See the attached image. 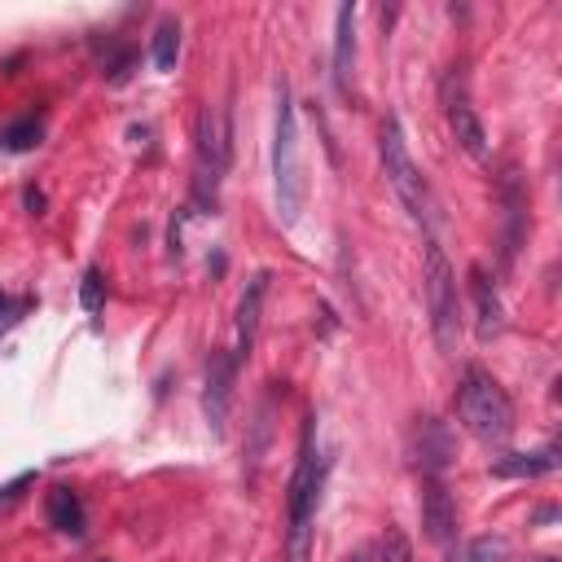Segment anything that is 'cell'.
Wrapping results in <instances>:
<instances>
[{"label":"cell","instance_id":"cell-17","mask_svg":"<svg viewBox=\"0 0 562 562\" xmlns=\"http://www.w3.org/2000/svg\"><path fill=\"white\" fill-rule=\"evenodd\" d=\"M509 558V540L505 536H479L470 544H461L452 553V562H505Z\"/></svg>","mask_w":562,"mask_h":562},{"label":"cell","instance_id":"cell-20","mask_svg":"<svg viewBox=\"0 0 562 562\" xmlns=\"http://www.w3.org/2000/svg\"><path fill=\"white\" fill-rule=\"evenodd\" d=\"M382 562H413V544H408V536L400 527H386V536H382Z\"/></svg>","mask_w":562,"mask_h":562},{"label":"cell","instance_id":"cell-11","mask_svg":"<svg viewBox=\"0 0 562 562\" xmlns=\"http://www.w3.org/2000/svg\"><path fill=\"white\" fill-rule=\"evenodd\" d=\"M470 294H474V307H479V338L487 342L505 329V307H501V294H496V285L483 268H470Z\"/></svg>","mask_w":562,"mask_h":562},{"label":"cell","instance_id":"cell-9","mask_svg":"<svg viewBox=\"0 0 562 562\" xmlns=\"http://www.w3.org/2000/svg\"><path fill=\"white\" fill-rule=\"evenodd\" d=\"M263 294H268V272H255L241 290V303H237V347H233V360H246L250 347H255V334H259V316H263Z\"/></svg>","mask_w":562,"mask_h":562},{"label":"cell","instance_id":"cell-24","mask_svg":"<svg viewBox=\"0 0 562 562\" xmlns=\"http://www.w3.org/2000/svg\"><path fill=\"white\" fill-rule=\"evenodd\" d=\"M342 562H373V558H369V549H356V553H347Z\"/></svg>","mask_w":562,"mask_h":562},{"label":"cell","instance_id":"cell-23","mask_svg":"<svg viewBox=\"0 0 562 562\" xmlns=\"http://www.w3.org/2000/svg\"><path fill=\"white\" fill-rule=\"evenodd\" d=\"M26 206L40 215V211H44V193H40V189H26Z\"/></svg>","mask_w":562,"mask_h":562},{"label":"cell","instance_id":"cell-16","mask_svg":"<svg viewBox=\"0 0 562 562\" xmlns=\"http://www.w3.org/2000/svg\"><path fill=\"white\" fill-rule=\"evenodd\" d=\"M176 57H180V22H158V31H154V70L171 75Z\"/></svg>","mask_w":562,"mask_h":562},{"label":"cell","instance_id":"cell-13","mask_svg":"<svg viewBox=\"0 0 562 562\" xmlns=\"http://www.w3.org/2000/svg\"><path fill=\"white\" fill-rule=\"evenodd\" d=\"M417 465L426 470V479L430 474H439L443 465H448V457H452V439H448V430H443V422H435V417H422L417 422Z\"/></svg>","mask_w":562,"mask_h":562},{"label":"cell","instance_id":"cell-1","mask_svg":"<svg viewBox=\"0 0 562 562\" xmlns=\"http://www.w3.org/2000/svg\"><path fill=\"white\" fill-rule=\"evenodd\" d=\"M457 417L483 443H505L514 435V404H509L505 386L479 364H465V373L457 382Z\"/></svg>","mask_w":562,"mask_h":562},{"label":"cell","instance_id":"cell-21","mask_svg":"<svg viewBox=\"0 0 562 562\" xmlns=\"http://www.w3.org/2000/svg\"><path fill=\"white\" fill-rule=\"evenodd\" d=\"M31 483H35V474H31V470H26V474H18L13 483H4V487H0V501H13V496H18L22 487H31Z\"/></svg>","mask_w":562,"mask_h":562},{"label":"cell","instance_id":"cell-6","mask_svg":"<svg viewBox=\"0 0 562 562\" xmlns=\"http://www.w3.org/2000/svg\"><path fill=\"white\" fill-rule=\"evenodd\" d=\"M228 158H233V127H228V110L220 105H206L198 114V198L215 206V193H220V180L228 171Z\"/></svg>","mask_w":562,"mask_h":562},{"label":"cell","instance_id":"cell-4","mask_svg":"<svg viewBox=\"0 0 562 562\" xmlns=\"http://www.w3.org/2000/svg\"><path fill=\"white\" fill-rule=\"evenodd\" d=\"M378 154H382V171H386L391 189L400 193V202L408 206V215L430 233V228H435V220H439V202H435V193H430V184H426L422 167L413 162V154H408L404 132H400V123H395V119H386V123H382Z\"/></svg>","mask_w":562,"mask_h":562},{"label":"cell","instance_id":"cell-2","mask_svg":"<svg viewBox=\"0 0 562 562\" xmlns=\"http://www.w3.org/2000/svg\"><path fill=\"white\" fill-rule=\"evenodd\" d=\"M272 189H277V215L294 224L303 215L307 180H303V158H299V123H294V101L285 79L277 83V132H272Z\"/></svg>","mask_w":562,"mask_h":562},{"label":"cell","instance_id":"cell-22","mask_svg":"<svg viewBox=\"0 0 562 562\" xmlns=\"http://www.w3.org/2000/svg\"><path fill=\"white\" fill-rule=\"evenodd\" d=\"M26 303H31V299H26ZM26 303H18V307H13V303L4 299V290H0V329H9V325H13V316H18Z\"/></svg>","mask_w":562,"mask_h":562},{"label":"cell","instance_id":"cell-12","mask_svg":"<svg viewBox=\"0 0 562 562\" xmlns=\"http://www.w3.org/2000/svg\"><path fill=\"white\" fill-rule=\"evenodd\" d=\"M448 127H452L457 145H461L470 158H487V132H483V123H479V114H474V105H470L465 97L448 101Z\"/></svg>","mask_w":562,"mask_h":562},{"label":"cell","instance_id":"cell-15","mask_svg":"<svg viewBox=\"0 0 562 562\" xmlns=\"http://www.w3.org/2000/svg\"><path fill=\"white\" fill-rule=\"evenodd\" d=\"M44 514H48V527L61 531V536H83V501L70 492V487H53L48 501H44Z\"/></svg>","mask_w":562,"mask_h":562},{"label":"cell","instance_id":"cell-14","mask_svg":"<svg viewBox=\"0 0 562 562\" xmlns=\"http://www.w3.org/2000/svg\"><path fill=\"white\" fill-rule=\"evenodd\" d=\"M558 448H544V452H509L501 461H492V474L496 479H536V474H553L558 470Z\"/></svg>","mask_w":562,"mask_h":562},{"label":"cell","instance_id":"cell-19","mask_svg":"<svg viewBox=\"0 0 562 562\" xmlns=\"http://www.w3.org/2000/svg\"><path fill=\"white\" fill-rule=\"evenodd\" d=\"M101 303H105V277H101V268H83L79 307H83V312H101Z\"/></svg>","mask_w":562,"mask_h":562},{"label":"cell","instance_id":"cell-18","mask_svg":"<svg viewBox=\"0 0 562 562\" xmlns=\"http://www.w3.org/2000/svg\"><path fill=\"white\" fill-rule=\"evenodd\" d=\"M40 136H44V123H40V119H18V123H9V127L0 132V145H4L9 154H26V149L40 145Z\"/></svg>","mask_w":562,"mask_h":562},{"label":"cell","instance_id":"cell-10","mask_svg":"<svg viewBox=\"0 0 562 562\" xmlns=\"http://www.w3.org/2000/svg\"><path fill=\"white\" fill-rule=\"evenodd\" d=\"M351 75H356V4H338L334 18V83L347 97L351 92Z\"/></svg>","mask_w":562,"mask_h":562},{"label":"cell","instance_id":"cell-3","mask_svg":"<svg viewBox=\"0 0 562 562\" xmlns=\"http://www.w3.org/2000/svg\"><path fill=\"white\" fill-rule=\"evenodd\" d=\"M321 483H325V461L312 448V426L299 448V465L290 474V536H285V562H307L312 558V531H316V505H321Z\"/></svg>","mask_w":562,"mask_h":562},{"label":"cell","instance_id":"cell-5","mask_svg":"<svg viewBox=\"0 0 562 562\" xmlns=\"http://www.w3.org/2000/svg\"><path fill=\"white\" fill-rule=\"evenodd\" d=\"M426 268H422V285H426V312H430V334L439 342V351H457L461 342V294H457V272L448 263V255L439 250L435 237H426Z\"/></svg>","mask_w":562,"mask_h":562},{"label":"cell","instance_id":"cell-7","mask_svg":"<svg viewBox=\"0 0 562 562\" xmlns=\"http://www.w3.org/2000/svg\"><path fill=\"white\" fill-rule=\"evenodd\" d=\"M233 382H237L233 351H211V360H206V391H202V413H206L211 435H224L228 404H233Z\"/></svg>","mask_w":562,"mask_h":562},{"label":"cell","instance_id":"cell-8","mask_svg":"<svg viewBox=\"0 0 562 562\" xmlns=\"http://www.w3.org/2000/svg\"><path fill=\"white\" fill-rule=\"evenodd\" d=\"M422 527L435 544H448L457 536V505H452V492L443 487L439 474L426 479V492H422Z\"/></svg>","mask_w":562,"mask_h":562}]
</instances>
